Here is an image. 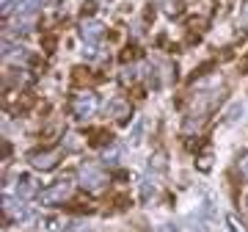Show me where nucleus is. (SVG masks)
Here are the masks:
<instances>
[{
  "instance_id": "obj_1",
  "label": "nucleus",
  "mask_w": 248,
  "mask_h": 232,
  "mask_svg": "<svg viewBox=\"0 0 248 232\" xmlns=\"http://www.w3.org/2000/svg\"><path fill=\"white\" fill-rule=\"evenodd\" d=\"M78 182L83 191H89V194H105V188L110 185V174H108L102 166H91V163H86V166H80L78 171Z\"/></svg>"
},
{
  "instance_id": "obj_2",
  "label": "nucleus",
  "mask_w": 248,
  "mask_h": 232,
  "mask_svg": "<svg viewBox=\"0 0 248 232\" xmlns=\"http://www.w3.org/2000/svg\"><path fill=\"white\" fill-rule=\"evenodd\" d=\"M69 111L75 119H80V122H89L91 116L99 111V97L94 94V91H80V94H75L69 102Z\"/></svg>"
},
{
  "instance_id": "obj_3",
  "label": "nucleus",
  "mask_w": 248,
  "mask_h": 232,
  "mask_svg": "<svg viewBox=\"0 0 248 232\" xmlns=\"http://www.w3.org/2000/svg\"><path fill=\"white\" fill-rule=\"evenodd\" d=\"M69 197H72V180L61 177L42 194V202L45 205H63V202H69Z\"/></svg>"
},
{
  "instance_id": "obj_4",
  "label": "nucleus",
  "mask_w": 248,
  "mask_h": 232,
  "mask_svg": "<svg viewBox=\"0 0 248 232\" xmlns=\"http://www.w3.org/2000/svg\"><path fill=\"white\" fill-rule=\"evenodd\" d=\"M63 158V149L61 147H55V149H45V152H33L31 158H28V163L31 166H36V169H42V171H50L58 166V161Z\"/></svg>"
},
{
  "instance_id": "obj_5",
  "label": "nucleus",
  "mask_w": 248,
  "mask_h": 232,
  "mask_svg": "<svg viewBox=\"0 0 248 232\" xmlns=\"http://www.w3.org/2000/svg\"><path fill=\"white\" fill-rule=\"evenodd\" d=\"M80 33H83V39L86 42H91V45H97L99 39H105L108 28L99 22V19H86L83 25H80Z\"/></svg>"
},
{
  "instance_id": "obj_6",
  "label": "nucleus",
  "mask_w": 248,
  "mask_h": 232,
  "mask_svg": "<svg viewBox=\"0 0 248 232\" xmlns=\"http://www.w3.org/2000/svg\"><path fill=\"white\" fill-rule=\"evenodd\" d=\"M39 182H36L33 177H28V174H22V177L17 180V199L19 202H28V199L39 197Z\"/></svg>"
},
{
  "instance_id": "obj_7",
  "label": "nucleus",
  "mask_w": 248,
  "mask_h": 232,
  "mask_svg": "<svg viewBox=\"0 0 248 232\" xmlns=\"http://www.w3.org/2000/svg\"><path fill=\"white\" fill-rule=\"evenodd\" d=\"M105 114L110 116L113 122H127V119H130V105H127L122 97H113L105 105Z\"/></svg>"
},
{
  "instance_id": "obj_8",
  "label": "nucleus",
  "mask_w": 248,
  "mask_h": 232,
  "mask_svg": "<svg viewBox=\"0 0 248 232\" xmlns=\"http://www.w3.org/2000/svg\"><path fill=\"white\" fill-rule=\"evenodd\" d=\"M3 210H6V215H9L11 221H28V218H31V213L25 210V205H19L17 199H11V197L3 199Z\"/></svg>"
},
{
  "instance_id": "obj_9",
  "label": "nucleus",
  "mask_w": 248,
  "mask_h": 232,
  "mask_svg": "<svg viewBox=\"0 0 248 232\" xmlns=\"http://www.w3.org/2000/svg\"><path fill=\"white\" fill-rule=\"evenodd\" d=\"M42 6V0H14V6H11V14H17V17H33L36 11Z\"/></svg>"
},
{
  "instance_id": "obj_10",
  "label": "nucleus",
  "mask_w": 248,
  "mask_h": 232,
  "mask_svg": "<svg viewBox=\"0 0 248 232\" xmlns=\"http://www.w3.org/2000/svg\"><path fill=\"white\" fill-rule=\"evenodd\" d=\"M102 158H105V163H116L119 158H122V147H119L116 141H110V147L102 152Z\"/></svg>"
},
{
  "instance_id": "obj_11",
  "label": "nucleus",
  "mask_w": 248,
  "mask_h": 232,
  "mask_svg": "<svg viewBox=\"0 0 248 232\" xmlns=\"http://www.w3.org/2000/svg\"><path fill=\"white\" fill-rule=\"evenodd\" d=\"M149 171H152V174H155V171H157V174H163V171H166V152H160V155H155V158H152Z\"/></svg>"
},
{
  "instance_id": "obj_12",
  "label": "nucleus",
  "mask_w": 248,
  "mask_h": 232,
  "mask_svg": "<svg viewBox=\"0 0 248 232\" xmlns=\"http://www.w3.org/2000/svg\"><path fill=\"white\" fill-rule=\"evenodd\" d=\"M226 224H229V230H232V232H248V227L240 221L234 213H226Z\"/></svg>"
},
{
  "instance_id": "obj_13",
  "label": "nucleus",
  "mask_w": 248,
  "mask_h": 232,
  "mask_svg": "<svg viewBox=\"0 0 248 232\" xmlns=\"http://www.w3.org/2000/svg\"><path fill=\"white\" fill-rule=\"evenodd\" d=\"M179 11H182V0H166V14L169 17H177Z\"/></svg>"
},
{
  "instance_id": "obj_14",
  "label": "nucleus",
  "mask_w": 248,
  "mask_h": 232,
  "mask_svg": "<svg viewBox=\"0 0 248 232\" xmlns=\"http://www.w3.org/2000/svg\"><path fill=\"white\" fill-rule=\"evenodd\" d=\"M237 171L248 180V152H243V155L237 158Z\"/></svg>"
},
{
  "instance_id": "obj_15",
  "label": "nucleus",
  "mask_w": 248,
  "mask_h": 232,
  "mask_svg": "<svg viewBox=\"0 0 248 232\" xmlns=\"http://www.w3.org/2000/svg\"><path fill=\"white\" fill-rule=\"evenodd\" d=\"M155 232H179V230L174 227V224H160V227H157Z\"/></svg>"
}]
</instances>
